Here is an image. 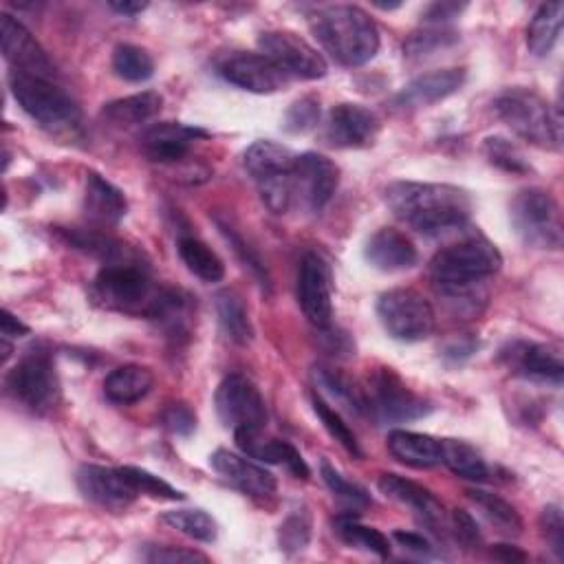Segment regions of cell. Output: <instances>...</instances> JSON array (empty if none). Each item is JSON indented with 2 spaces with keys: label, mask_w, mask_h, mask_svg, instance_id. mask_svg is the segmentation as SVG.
Masks as SVG:
<instances>
[{
  "label": "cell",
  "mask_w": 564,
  "mask_h": 564,
  "mask_svg": "<svg viewBox=\"0 0 564 564\" xmlns=\"http://www.w3.org/2000/svg\"><path fill=\"white\" fill-rule=\"evenodd\" d=\"M339 185V167L315 152L295 156L293 165V200L306 212H322Z\"/></svg>",
  "instance_id": "9a60e30c"
},
{
  "label": "cell",
  "mask_w": 564,
  "mask_h": 564,
  "mask_svg": "<svg viewBox=\"0 0 564 564\" xmlns=\"http://www.w3.org/2000/svg\"><path fill=\"white\" fill-rule=\"evenodd\" d=\"M112 70L126 82H145L154 73V59L137 44H119L112 51Z\"/></svg>",
  "instance_id": "ab89813d"
},
{
  "label": "cell",
  "mask_w": 564,
  "mask_h": 564,
  "mask_svg": "<svg viewBox=\"0 0 564 564\" xmlns=\"http://www.w3.org/2000/svg\"><path fill=\"white\" fill-rule=\"evenodd\" d=\"M465 79V68H438L432 73H423L397 93L394 104L401 108H425L438 104L460 90Z\"/></svg>",
  "instance_id": "cb8c5ba5"
},
{
  "label": "cell",
  "mask_w": 564,
  "mask_h": 564,
  "mask_svg": "<svg viewBox=\"0 0 564 564\" xmlns=\"http://www.w3.org/2000/svg\"><path fill=\"white\" fill-rule=\"evenodd\" d=\"M542 524V533L551 546V551L555 553V557H564V518H562V509L557 505H549L542 511L540 518Z\"/></svg>",
  "instance_id": "681fc988"
},
{
  "label": "cell",
  "mask_w": 564,
  "mask_h": 564,
  "mask_svg": "<svg viewBox=\"0 0 564 564\" xmlns=\"http://www.w3.org/2000/svg\"><path fill=\"white\" fill-rule=\"evenodd\" d=\"M491 557H496L500 562H524L527 560V555L518 546H511V544H496L491 549Z\"/></svg>",
  "instance_id": "680465c9"
},
{
  "label": "cell",
  "mask_w": 564,
  "mask_h": 564,
  "mask_svg": "<svg viewBox=\"0 0 564 564\" xmlns=\"http://www.w3.org/2000/svg\"><path fill=\"white\" fill-rule=\"evenodd\" d=\"M297 304L304 317L317 328L333 326V273L317 251H306L297 267Z\"/></svg>",
  "instance_id": "4fadbf2b"
},
{
  "label": "cell",
  "mask_w": 564,
  "mask_h": 564,
  "mask_svg": "<svg viewBox=\"0 0 564 564\" xmlns=\"http://www.w3.org/2000/svg\"><path fill=\"white\" fill-rule=\"evenodd\" d=\"M441 463L447 465L456 476L474 482H482L489 478V465L474 445L456 438H441Z\"/></svg>",
  "instance_id": "d6a6232c"
},
{
  "label": "cell",
  "mask_w": 564,
  "mask_h": 564,
  "mask_svg": "<svg viewBox=\"0 0 564 564\" xmlns=\"http://www.w3.org/2000/svg\"><path fill=\"white\" fill-rule=\"evenodd\" d=\"M214 405L220 423L234 432L264 430L267 401L258 386L245 375H229L220 381L214 394Z\"/></svg>",
  "instance_id": "7c38bea8"
},
{
  "label": "cell",
  "mask_w": 564,
  "mask_h": 564,
  "mask_svg": "<svg viewBox=\"0 0 564 564\" xmlns=\"http://www.w3.org/2000/svg\"><path fill=\"white\" fill-rule=\"evenodd\" d=\"M392 538L408 551L412 553H419V555H432L434 553V546L430 544L427 538H423L421 533H414V531H394Z\"/></svg>",
  "instance_id": "11a10c76"
},
{
  "label": "cell",
  "mask_w": 564,
  "mask_h": 564,
  "mask_svg": "<svg viewBox=\"0 0 564 564\" xmlns=\"http://www.w3.org/2000/svg\"><path fill=\"white\" fill-rule=\"evenodd\" d=\"M145 2H110V9L121 13V15H137L145 9Z\"/></svg>",
  "instance_id": "91938a15"
},
{
  "label": "cell",
  "mask_w": 564,
  "mask_h": 564,
  "mask_svg": "<svg viewBox=\"0 0 564 564\" xmlns=\"http://www.w3.org/2000/svg\"><path fill=\"white\" fill-rule=\"evenodd\" d=\"M313 379L324 392H328L337 403L346 405L350 412H361L366 408V394L339 370L317 364L313 368Z\"/></svg>",
  "instance_id": "74e56055"
},
{
  "label": "cell",
  "mask_w": 564,
  "mask_h": 564,
  "mask_svg": "<svg viewBox=\"0 0 564 564\" xmlns=\"http://www.w3.org/2000/svg\"><path fill=\"white\" fill-rule=\"evenodd\" d=\"M84 209L88 218L99 225H117L128 212V200L123 192L117 185H112L108 178H104L97 172H88Z\"/></svg>",
  "instance_id": "4316f807"
},
{
  "label": "cell",
  "mask_w": 564,
  "mask_h": 564,
  "mask_svg": "<svg viewBox=\"0 0 564 564\" xmlns=\"http://www.w3.org/2000/svg\"><path fill=\"white\" fill-rule=\"evenodd\" d=\"M465 2H434L423 11V22L432 24V26H441L445 22H449L452 18L460 15V11L465 9Z\"/></svg>",
  "instance_id": "db71d44e"
},
{
  "label": "cell",
  "mask_w": 564,
  "mask_h": 564,
  "mask_svg": "<svg viewBox=\"0 0 564 564\" xmlns=\"http://www.w3.org/2000/svg\"><path fill=\"white\" fill-rule=\"evenodd\" d=\"M183 264L203 282H218L225 275V264L218 253L194 236H181L176 242Z\"/></svg>",
  "instance_id": "836d02e7"
},
{
  "label": "cell",
  "mask_w": 564,
  "mask_h": 564,
  "mask_svg": "<svg viewBox=\"0 0 564 564\" xmlns=\"http://www.w3.org/2000/svg\"><path fill=\"white\" fill-rule=\"evenodd\" d=\"M494 110L520 139L546 150L560 148V115L535 90L524 86L507 88L496 97Z\"/></svg>",
  "instance_id": "5b68a950"
},
{
  "label": "cell",
  "mask_w": 564,
  "mask_h": 564,
  "mask_svg": "<svg viewBox=\"0 0 564 564\" xmlns=\"http://www.w3.org/2000/svg\"><path fill=\"white\" fill-rule=\"evenodd\" d=\"M9 392L31 412H48L59 397V381L46 350H29L7 379Z\"/></svg>",
  "instance_id": "8fae6325"
},
{
  "label": "cell",
  "mask_w": 564,
  "mask_h": 564,
  "mask_svg": "<svg viewBox=\"0 0 564 564\" xmlns=\"http://www.w3.org/2000/svg\"><path fill=\"white\" fill-rule=\"evenodd\" d=\"M123 471L128 474V478L134 485L137 494H143V496H150V498H159V500H183L185 498L183 491H178L176 487H172L163 478L150 474L148 469L123 465Z\"/></svg>",
  "instance_id": "ee69618b"
},
{
  "label": "cell",
  "mask_w": 564,
  "mask_h": 564,
  "mask_svg": "<svg viewBox=\"0 0 564 564\" xmlns=\"http://www.w3.org/2000/svg\"><path fill=\"white\" fill-rule=\"evenodd\" d=\"M388 449L399 463L419 469L438 465L443 456L441 438L410 430H392L388 434Z\"/></svg>",
  "instance_id": "83f0119b"
},
{
  "label": "cell",
  "mask_w": 564,
  "mask_h": 564,
  "mask_svg": "<svg viewBox=\"0 0 564 564\" xmlns=\"http://www.w3.org/2000/svg\"><path fill=\"white\" fill-rule=\"evenodd\" d=\"M77 487L86 500L110 511H123L139 496L123 467L82 465L77 469Z\"/></svg>",
  "instance_id": "ac0fdd59"
},
{
  "label": "cell",
  "mask_w": 564,
  "mask_h": 564,
  "mask_svg": "<svg viewBox=\"0 0 564 564\" xmlns=\"http://www.w3.org/2000/svg\"><path fill=\"white\" fill-rule=\"evenodd\" d=\"M392 214L423 236H441L460 229L474 209L467 189L449 183L397 181L383 192Z\"/></svg>",
  "instance_id": "6da1fadb"
},
{
  "label": "cell",
  "mask_w": 564,
  "mask_h": 564,
  "mask_svg": "<svg viewBox=\"0 0 564 564\" xmlns=\"http://www.w3.org/2000/svg\"><path fill=\"white\" fill-rule=\"evenodd\" d=\"M317 121H319V99L315 95H306L289 106V110L284 112L282 126L286 132L300 134L315 128Z\"/></svg>",
  "instance_id": "f6af8a7d"
},
{
  "label": "cell",
  "mask_w": 564,
  "mask_h": 564,
  "mask_svg": "<svg viewBox=\"0 0 564 564\" xmlns=\"http://www.w3.org/2000/svg\"><path fill=\"white\" fill-rule=\"evenodd\" d=\"M379 489L383 496L390 500L408 507L410 511L416 513V518L432 531H441L445 524V511L441 500L423 485L403 478L399 474H381L379 476Z\"/></svg>",
  "instance_id": "603a6c76"
},
{
  "label": "cell",
  "mask_w": 564,
  "mask_h": 564,
  "mask_svg": "<svg viewBox=\"0 0 564 564\" xmlns=\"http://www.w3.org/2000/svg\"><path fill=\"white\" fill-rule=\"evenodd\" d=\"M218 229L223 231V236L229 240V245L234 247V251L238 253V258L245 262V267H249L251 269V273L260 280V284L262 286H267L269 289V273H267V267L262 264V260L258 258V253L245 242V238L240 236V234H236V229L234 227H229V225H225V223H220L218 220Z\"/></svg>",
  "instance_id": "c3c4849f"
},
{
  "label": "cell",
  "mask_w": 564,
  "mask_h": 564,
  "mask_svg": "<svg viewBox=\"0 0 564 564\" xmlns=\"http://www.w3.org/2000/svg\"><path fill=\"white\" fill-rule=\"evenodd\" d=\"M562 2H546L538 7L527 26V46L531 55L544 57L553 51L562 31Z\"/></svg>",
  "instance_id": "4dcf8cb0"
},
{
  "label": "cell",
  "mask_w": 564,
  "mask_h": 564,
  "mask_svg": "<svg viewBox=\"0 0 564 564\" xmlns=\"http://www.w3.org/2000/svg\"><path fill=\"white\" fill-rule=\"evenodd\" d=\"M335 531L348 546L372 553L377 557L390 555V540L379 529L366 527L357 522L352 516H339L335 522Z\"/></svg>",
  "instance_id": "8d00e7d4"
},
{
  "label": "cell",
  "mask_w": 564,
  "mask_h": 564,
  "mask_svg": "<svg viewBox=\"0 0 564 564\" xmlns=\"http://www.w3.org/2000/svg\"><path fill=\"white\" fill-rule=\"evenodd\" d=\"M511 225L527 247L560 249L562 214L557 200L542 187H524L516 192L509 205Z\"/></svg>",
  "instance_id": "ba28073f"
},
{
  "label": "cell",
  "mask_w": 564,
  "mask_h": 564,
  "mask_svg": "<svg viewBox=\"0 0 564 564\" xmlns=\"http://www.w3.org/2000/svg\"><path fill=\"white\" fill-rule=\"evenodd\" d=\"M0 40L2 55L13 66V70L51 79L55 73L53 62L31 31L9 13L0 15Z\"/></svg>",
  "instance_id": "e0dca14e"
},
{
  "label": "cell",
  "mask_w": 564,
  "mask_h": 564,
  "mask_svg": "<svg viewBox=\"0 0 564 564\" xmlns=\"http://www.w3.org/2000/svg\"><path fill=\"white\" fill-rule=\"evenodd\" d=\"M482 152L491 165L509 174H527L531 170L524 152L509 141L507 137H487L482 143Z\"/></svg>",
  "instance_id": "60d3db41"
},
{
  "label": "cell",
  "mask_w": 564,
  "mask_h": 564,
  "mask_svg": "<svg viewBox=\"0 0 564 564\" xmlns=\"http://www.w3.org/2000/svg\"><path fill=\"white\" fill-rule=\"evenodd\" d=\"M449 524H452L454 538H456L465 549H474V546L480 544L478 524H476V520H474L467 511L454 509V511H452V518H449Z\"/></svg>",
  "instance_id": "816d5d0a"
},
{
  "label": "cell",
  "mask_w": 564,
  "mask_h": 564,
  "mask_svg": "<svg viewBox=\"0 0 564 564\" xmlns=\"http://www.w3.org/2000/svg\"><path fill=\"white\" fill-rule=\"evenodd\" d=\"M258 48L286 77L319 79L326 75V59L306 40L291 31H264L258 37Z\"/></svg>",
  "instance_id": "5bb4252c"
},
{
  "label": "cell",
  "mask_w": 564,
  "mask_h": 564,
  "mask_svg": "<svg viewBox=\"0 0 564 564\" xmlns=\"http://www.w3.org/2000/svg\"><path fill=\"white\" fill-rule=\"evenodd\" d=\"M311 538V522L306 518V513H291L278 531V540H280V549L286 553H297L308 544Z\"/></svg>",
  "instance_id": "7dc6e473"
},
{
  "label": "cell",
  "mask_w": 564,
  "mask_h": 564,
  "mask_svg": "<svg viewBox=\"0 0 564 564\" xmlns=\"http://www.w3.org/2000/svg\"><path fill=\"white\" fill-rule=\"evenodd\" d=\"M29 333V326L22 324L9 308L2 311V337H22Z\"/></svg>",
  "instance_id": "6f0895ef"
},
{
  "label": "cell",
  "mask_w": 564,
  "mask_h": 564,
  "mask_svg": "<svg viewBox=\"0 0 564 564\" xmlns=\"http://www.w3.org/2000/svg\"><path fill=\"white\" fill-rule=\"evenodd\" d=\"M500 267L502 256L498 247L485 236L471 234L441 249L430 262V275L438 293L447 300L467 302Z\"/></svg>",
  "instance_id": "7a4b0ae2"
},
{
  "label": "cell",
  "mask_w": 564,
  "mask_h": 564,
  "mask_svg": "<svg viewBox=\"0 0 564 564\" xmlns=\"http://www.w3.org/2000/svg\"><path fill=\"white\" fill-rule=\"evenodd\" d=\"M163 106V97L154 90H143L137 95H128L115 101H108L101 108V117L119 128H128V126H137V123H145L150 121Z\"/></svg>",
  "instance_id": "f546056e"
},
{
  "label": "cell",
  "mask_w": 564,
  "mask_h": 564,
  "mask_svg": "<svg viewBox=\"0 0 564 564\" xmlns=\"http://www.w3.org/2000/svg\"><path fill=\"white\" fill-rule=\"evenodd\" d=\"M311 405H313V412L317 414V419L322 421V425L326 427V432L355 458H361V447L357 443V436L355 432L348 427V423L339 416L337 410H333L317 392L311 397Z\"/></svg>",
  "instance_id": "b9f144b4"
},
{
  "label": "cell",
  "mask_w": 564,
  "mask_h": 564,
  "mask_svg": "<svg viewBox=\"0 0 564 564\" xmlns=\"http://www.w3.org/2000/svg\"><path fill=\"white\" fill-rule=\"evenodd\" d=\"M377 317L392 339L405 344L427 339L436 326L432 304L419 291L405 286L379 295Z\"/></svg>",
  "instance_id": "9c48e42d"
},
{
  "label": "cell",
  "mask_w": 564,
  "mask_h": 564,
  "mask_svg": "<svg viewBox=\"0 0 564 564\" xmlns=\"http://www.w3.org/2000/svg\"><path fill=\"white\" fill-rule=\"evenodd\" d=\"M236 445L251 458H258L262 463H273V465H284L295 478L306 480L311 476V469L302 454L286 441L264 436L262 430H238L234 432Z\"/></svg>",
  "instance_id": "d4e9b609"
},
{
  "label": "cell",
  "mask_w": 564,
  "mask_h": 564,
  "mask_svg": "<svg viewBox=\"0 0 564 564\" xmlns=\"http://www.w3.org/2000/svg\"><path fill=\"white\" fill-rule=\"evenodd\" d=\"M476 348H478V344H476L474 339H454V341H449V344L445 346L443 357H445V359H452V361H463V359H467Z\"/></svg>",
  "instance_id": "9f6ffc18"
},
{
  "label": "cell",
  "mask_w": 564,
  "mask_h": 564,
  "mask_svg": "<svg viewBox=\"0 0 564 564\" xmlns=\"http://www.w3.org/2000/svg\"><path fill=\"white\" fill-rule=\"evenodd\" d=\"M66 240L75 247V249H82L95 258H101L106 264L110 262H128V260H134L126 245L110 238V236H104L99 231H93V229H66L64 231Z\"/></svg>",
  "instance_id": "d590c367"
},
{
  "label": "cell",
  "mask_w": 564,
  "mask_h": 564,
  "mask_svg": "<svg viewBox=\"0 0 564 564\" xmlns=\"http://www.w3.org/2000/svg\"><path fill=\"white\" fill-rule=\"evenodd\" d=\"M145 562H207V555L192 551V549H183V546H150L143 553Z\"/></svg>",
  "instance_id": "f5cc1de1"
},
{
  "label": "cell",
  "mask_w": 564,
  "mask_h": 564,
  "mask_svg": "<svg viewBox=\"0 0 564 564\" xmlns=\"http://www.w3.org/2000/svg\"><path fill=\"white\" fill-rule=\"evenodd\" d=\"M311 31L322 48L341 66H364L379 51L375 20L355 4L322 7L311 15Z\"/></svg>",
  "instance_id": "3957f363"
},
{
  "label": "cell",
  "mask_w": 564,
  "mask_h": 564,
  "mask_svg": "<svg viewBox=\"0 0 564 564\" xmlns=\"http://www.w3.org/2000/svg\"><path fill=\"white\" fill-rule=\"evenodd\" d=\"M93 291L95 297L108 308L148 317L161 289L152 284L143 264L128 260L104 264L95 278Z\"/></svg>",
  "instance_id": "52a82bcc"
},
{
  "label": "cell",
  "mask_w": 564,
  "mask_h": 564,
  "mask_svg": "<svg viewBox=\"0 0 564 564\" xmlns=\"http://www.w3.org/2000/svg\"><path fill=\"white\" fill-rule=\"evenodd\" d=\"M165 524L181 531L187 538H194L198 542H214L218 535L216 520L203 511V509H172L161 516Z\"/></svg>",
  "instance_id": "f35d334b"
},
{
  "label": "cell",
  "mask_w": 564,
  "mask_h": 564,
  "mask_svg": "<svg viewBox=\"0 0 564 564\" xmlns=\"http://www.w3.org/2000/svg\"><path fill=\"white\" fill-rule=\"evenodd\" d=\"M319 474H322V480L326 482V487L330 489V494L335 498H339L344 505L355 507V509H361V507L370 505V494L361 485L341 476L328 460L319 463Z\"/></svg>",
  "instance_id": "7bdbcfd3"
},
{
  "label": "cell",
  "mask_w": 564,
  "mask_h": 564,
  "mask_svg": "<svg viewBox=\"0 0 564 564\" xmlns=\"http://www.w3.org/2000/svg\"><path fill=\"white\" fill-rule=\"evenodd\" d=\"M216 313H218V324L227 335V339H231L238 346H247L253 339V324L238 293L220 291L216 295Z\"/></svg>",
  "instance_id": "1f68e13d"
},
{
  "label": "cell",
  "mask_w": 564,
  "mask_h": 564,
  "mask_svg": "<svg viewBox=\"0 0 564 564\" xmlns=\"http://www.w3.org/2000/svg\"><path fill=\"white\" fill-rule=\"evenodd\" d=\"M295 156L286 145L271 139L253 141L245 154V167L258 185L260 198L273 214H286L293 200V165Z\"/></svg>",
  "instance_id": "8992f818"
},
{
  "label": "cell",
  "mask_w": 564,
  "mask_h": 564,
  "mask_svg": "<svg viewBox=\"0 0 564 564\" xmlns=\"http://www.w3.org/2000/svg\"><path fill=\"white\" fill-rule=\"evenodd\" d=\"M469 500L482 511V516L505 535H520L522 533V518L518 509L507 502L505 498L485 491V489H467Z\"/></svg>",
  "instance_id": "e575fe53"
},
{
  "label": "cell",
  "mask_w": 564,
  "mask_h": 564,
  "mask_svg": "<svg viewBox=\"0 0 564 564\" xmlns=\"http://www.w3.org/2000/svg\"><path fill=\"white\" fill-rule=\"evenodd\" d=\"M163 425L176 436H189L196 427V414L185 403H172L163 410Z\"/></svg>",
  "instance_id": "f907efd6"
},
{
  "label": "cell",
  "mask_w": 564,
  "mask_h": 564,
  "mask_svg": "<svg viewBox=\"0 0 564 564\" xmlns=\"http://www.w3.org/2000/svg\"><path fill=\"white\" fill-rule=\"evenodd\" d=\"M209 465L225 482H229L231 487H236L238 491L251 498H269L275 494V487H278L275 476L240 454L218 447L209 456Z\"/></svg>",
  "instance_id": "44dd1931"
},
{
  "label": "cell",
  "mask_w": 564,
  "mask_h": 564,
  "mask_svg": "<svg viewBox=\"0 0 564 564\" xmlns=\"http://www.w3.org/2000/svg\"><path fill=\"white\" fill-rule=\"evenodd\" d=\"M366 408L381 423H405L432 412V403L412 392L392 368H377L368 377Z\"/></svg>",
  "instance_id": "30bf717a"
},
{
  "label": "cell",
  "mask_w": 564,
  "mask_h": 564,
  "mask_svg": "<svg viewBox=\"0 0 564 564\" xmlns=\"http://www.w3.org/2000/svg\"><path fill=\"white\" fill-rule=\"evenodd\" d=\"M154 386V375L150 368L139 364H126L110 370L104 379V394L110 403L130 405L141 401Z\"/></svg>",
  "instance_id": "f1b7e54d"
},
{
  "label": "cell",
  "mask_w": 564,
  "mask_h": 564,
  "mask_svg": "<svg viewBox=\"0 0 564 564\" xmlns=\"http://www.w3.org/2000/svg\"><path fill=\"white\" fill-rule=\"evenodd\" d=\"M9 88L18 106L46 132L70 139L82 134L84 115L77 99L51 79L11 70Z\"/></svg>",
  "instance_id": "277c9868"
},
{
  "label": "cell",
  "mask_w": 564,
  "mask_h": 564,
  "mask_svg": "<svg viewBox=\"0 0 564 564\" xmlns=\"http://www.w3.org/2000/svg\"><path fill=\"white\" fill-rule=\"evenodd\" d=\"M456 40L454 31H443L438 26L421 31V33H412L405 42H403V53L408 57H425L432 55L434 51L452 44Z\"/></svg>",
  "instance_id": "bcb514c9"
},
{
  "label": "cell",
  "mask_w": 564,
  "mask_h": 564,
  "mask_svg": "<svg viewBox=\"0 0 564 564\" xmlns=\"http://www.w3.org/2000/svg\"><path fill=\"white\" fill-rule=\"evenodd\" d=\"M364 256L375 269L386 273L410 269L416 264V258H419L414 242L394 227L377 229L368 238L364 247Z\"/></svg>",
  "instance_id": "484cf974"
},
{
  "label": "cell",
  "mask_w": 564,
  "mask_h": 564,
  "mask_svg": "<svg viewBox=\"0 0 564 564\" xmlns=\"http://www.w3.org/2000/svg\"><path fill=\"white\" fill-rule=\"evenodd\" d=\"M216 70L225 82L258 95H271L289 82L269 57L251 51H234L218 57Z\"/></svg>",
  "instance_id": "2e32d148"
},
{
  "label": "cell",
  "mask_w": 564,
  "mask_h": 564,
  "mask_svg": "<svg viewBox=\"0 0 564 564\" xmlns=\"http://www.w3.org/2000/svg\"><path fill=\"white\" fill-rule=\"evenodd\" d=\"M379 132L377 115L359 104H337L330 108L324 139L333 148H366Z\"/></svg>",
  "instance_id": "d6986e66"
},
{
  "label": "cell",
  "mask_w": 564,
  "mask_h": 564,
  "mask_svg": "<svg viewBox=\"0 0 564 564\" xmlns=\"http://www.w3.org/2000/svg\"><path fill=\"white\" fill-rule=\"evenodd\" d=\"M502 361L520 377L560 386L564 375L562 352L546 344L533 341H511L502 352Z\"/></svg>",
  "instance_id": "ffe728a7"
},
{
  "label": "cell",
  "mask_w": 564,
  "mask_h": 564,
  "mask_svg": "<svg viewBox=\"0 0 564 564\" xmlns=\"http://www.w3.org/2000/svg\"><path fill=\"white\" fill-rule=\"evenodd\" d=\"M205 137L207 132L203 128L178 121H159L139 134V143L150 161L176 163L187 156L194 141Z\"/></svg>",
  "instance_id": "7402d4cb"
}]
</instances>
